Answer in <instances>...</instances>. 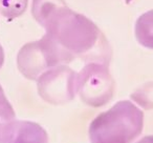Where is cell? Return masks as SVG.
<instances>
[{"label":"cell","instance_id":"7","mask_svg":"<svg viewBox=\"0 0 153 143\" xmlns=\"http://www.w3.org/2000/svg\"><path fill=\"white\" fill-rule=\"evenodd\" d=\"M15 122V111L0 85V143H7Z\"/></svg>","mask_w":153,"mask_h":143},{"label":"cell","instance_id":"4","mask_svg":"<svg viewBox=\"0 0 153 143\" xmlns=\"http://www.w3.org/2000/svg\"><path fill=\"white\" fill-rule=\"evenodd\" d=\"M76 73L67 64H58L42 74L37 81L38 94L45 102L62 105L76 97Z\"/></svg>","mask_w":153,"mask_h":143},{"label":"cell","instance_id":"13","mask_svg":"<svg viewBox=\"0 0 153 143\" xmlns=\"http://www.w3.org/2000/svg\"><path fill=\"white\" fill-rule=\"evenodd\" d=\"M3 63H4V51H3L2 45L0 44V68L2 67Z\"/></svg>","mask_w":153,"mask_h":143},{"label":"cell","instance_id":"3","mask_svg":"<svg viewBox=\"0 0 153 143\" xmlns=\"http://www.w3.org/2000/svg\"><path fill=\"white\" fill-rule=\"evenodd\" d=\"M115 82L108 65L102 62H87L76 76V94L86 105L101 107L112 99Z\"/></svg>","mask_w":153,"mask_h":143},{"label":"cell","instance_id":"8","mask_svg":"<svg viewBox=\"0 0 153 143\" xmlns=\"http://www.w3.org/2000/svg\"><path fill=\"white\" fill-rule=\"evenodd\" d=\"M64 0H33L32 15L34 19L44 28L49 18L61 7H65Z\"/></svg>","mask_w":153,"mask_h":143},{"label":"cell","instance_id":"10","mask_svg":"<svg viewBox=\"0 0 153 143\" xmlns=\"http://www.w3.org/2000/svg\"><path fill=\"white\" fill-rule=\"evenodd\" d=\"M130 97L142 109H153V81L143 84Z\"/></svg>","mask_w":153,"mask_h":143},{"label":"cell","instance_id":"12","mask_svg":"<svg viewBox=\"0 0 153 143\" xmlns=\"http://www.w3.org/2000/svg\"><path fill=\"white\" fill-rule=\"evenodd\" d=\"M136 143H153V136H146Z\"/></svg>","mask_w":153,"mask_h":143},{"label":"cell","instance_id":"5","mask_svg":"<svg viewBox=\"0 0 153 143\" xmlns=\"http://www.w3.org/2000/svg\"><path fill=\"white\" fill-rule=\"evenodd\" d=\"M16 61L19 72L30 80H37L51 67L63 64L55 47L45 36L25 43L18 52Z\"/></svg>","mask_w":153,"mask_h":143},{"label":"cell","instance_id":"11","mask_svg":"<svg viewBox=\"0 0 153 143\" xmlns=\"http://www.w3.org/2000/svg\"><path fill=\"white\" fill-rule=\"evenodd\" d=\"M28 0H0V13L9 19H14L25 12Z\"/></svg>","mask_w":153,"mask_h":143},{"label":"cell","instance_id":"1","mask_svg":"<svg viewBox=\"0 0 153 143\" xmlns=\"http://www.w3.org/2000/svg\"><path fill=\"white\" fill-rule=\"evenodd\" d=\"M44 36L66 64L76 58L96 62L99 51L104 52L101 31L92 20L65 5L58 10L44 26Z\"/></svg>","mask_w":153,"mask_h":143},{"label":"cell","instance_id":"9","mask_svg":"<svg viewBox=\"0 0 153 143\" xmlns=\"http://www.w3.org/2000/svg\"><path fill=\"white\" fill-rule=\"evenodd\" d=\"M134 33L140 45L153 49V10L146 12L138 17Z\"/></svg>","mask_w":153,"mask_h":143},{"label":"cell","instance_id":"2","mask_svg":"<svg viewBox=\"0 0 153 143\" xmlns=\"http://www.w3.org/2000/svg\"><path fill=\"white\" fill-rule=\"evenodd\" d=\"M143 128V112L134 103L124 100L97 116L88 134L91 143H131Z\"/></svg>","mask_w":153,"mask_h":143},{"label":"cell","instance_id":"6","mask_svg":"<svg viewBox=\"0 0 153 143\" xmlns=\"http://www.w3.org/2000/svg\"><path fill=\"white\" fill-rule=\"evenodd\" d=\"M7 143H48V135L36 122L16 120Z\"/></svg>","mask_w":153,"mask_h":143}]
</instances>
